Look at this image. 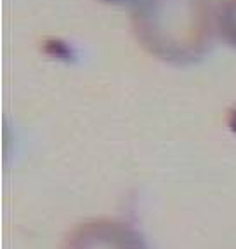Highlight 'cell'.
I'll list each match as a JSON object with an SVG mask.
<instances>
[{"instance_id": "obj_1", "label": "cell", "mask_w": 236, "mask_h": 249, "mask_svg": "<svg viewBox=\"0 0 236 249\" xmlns=\"http://www.w3.org/2000/svg\"><path fill=\"white\" fill-rule=\"evenodd\" d=\"M130 21L137 42L170 65H191L210 51L216 37L214 0H134Z\"/></svg>"}, {"instance_id": "obj_2", "label": "cell", "mask_w": 236, "mask_h": 249, "mask_svg": "<svg viewBox=\"0 0 236 249\" xmlns=\"http://www.w3.org/2000/svg\"><path fill=\"white\" fill-rule=\"evenodd\" d=\"M63 249H148L144 239L128 223L92 220L79 225L66 237Z\"/></svg>"}, {"instance_id": "obj_3", "label": "cell", "mask_w": 236, "mask_h": 249, "mask_svg": "<svg viewBox=\"0 0 236 249\" xmlns=\"http://www.w3.org/2000/svg\"><path fill=\"white\" fill-rule=\"evenodd\" d=\"M216 11L220 35L229 46L236 49V0H219Z\"/></svg>"}, {"instance_id": "obj_4", "label": "cell", "mask_w": 236, "mask_h": 249, "mask_svg": "<svg viewBox=\"0 0 236 249\" xmlns=\"http://www.w3.org/2000/svg\"><path fill=\"white\" fill-rule=\"evenodd\" d=\"M101 2H106V4H124V2H128V0H101Z\"/></svg>"}]
</instances>
